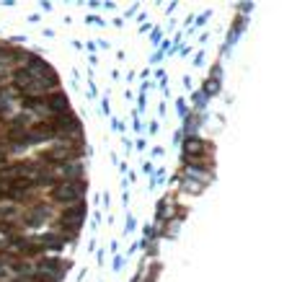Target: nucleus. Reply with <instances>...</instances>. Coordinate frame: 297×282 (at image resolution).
Here are the masks:
<instances>
[{
  "mask_svg": "<svg viewBox=\"0 0 297 282\" xmlns=\"http://www.w3.org/2000/svg\"><path fill=\"white\" fill-rule=\"evenodd\" d=\"M78 194H80V189H75V184H67V186H62V192H55L57 199H75Z\"/></svg>",
  "mask_w": 297,
  "mask_h": 282,
  "instance_id": "nucleus-1",
  "label": "nucleus"
}]
</instances>
